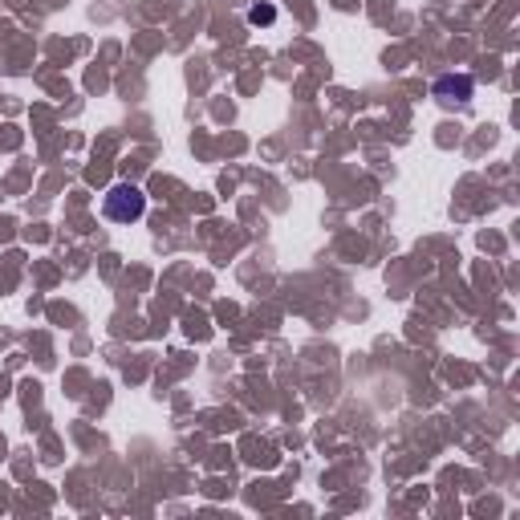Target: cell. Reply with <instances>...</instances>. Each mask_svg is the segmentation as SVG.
Masks as SVG:
<instances>
[{"label":"cell","instance_id":"6da1fadb","mask_svg":"<svg viewBox=\"0 0 520 520\" xmlns=\"http://www.w3.org/2000/svg\"><path fill=\"white\" fill-rule=\"evenodd\" d=\"M142 212H147V195H142L134 183L110 187L107 200H102V216L115 220V224H134V220H142Z\"/></svg>","mask_w":520,"mask_h":520},{"label":"cell","instance_id":"7a4b0ae2","mask_svg":"<svg viewBox=\"0 0 520 520\" xmlns=\"http://www.w3.org/2000/svg\"><path fill=\"white\" fill-rule=\"evenodd\" d=\"M435 98L443 107H464L472 98V78H439L435 81Z\"/></svg>","mask_w":520,"mask_h":520}]
</instances>
